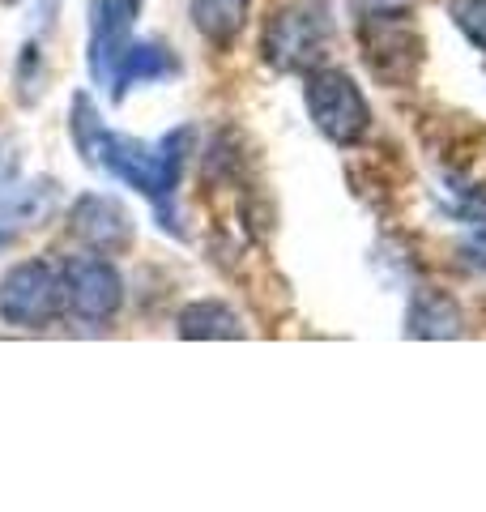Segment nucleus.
Listing matches in <instances>:
<instances>
[{"mask_svg": "<svg viewBox=\"0 0 486 512\" xmlns=\"http://www.w3.org/2000/svg\"><path fill=\"white\" fill-rule=\"evenodd\" d=\"M461 256L474 269H486V231H478V235H469L465 244H461Z\"/></svg>", "mask_w": 486, "mask_h": 512, "instance_id": "14", "label": "nucleus"}, {"mask_svg": "<svg viewBox=\"0 0 486 512\" xmlns=\"http://www.w3.org/2000/svg\"><path fill=\"white\" fill-rule=\"evenodd\" d=\"M73 235L86 239L90 248L99 252H116L120 244L133 239V222H128V210L111 197H81L73 210Z\"/></svg>", "mask_w": 486, "mask_h": 512, "instance_id": "8", "label": "nucleus"}, {"mask_svg": "<svg viewBox=\"0 0 486 512\" xmlns=\"http://www.w3.org/2000/svg\"><path fill=\"white\" fill-rule=\"evenodd\" d=\"M329 43V26L316 9H278L265 26V60L282 73H307L320 64V52Z\"/></svg>", "mask_w": 486, "mask_h": 512, "instance_id": "5", "label": "nucleus"}, {"mask_svg": "<svg viewBox=\"0 0 486 512\" xmlns=\"http://www.w3.org/2000/svg\"><path fill=\"white\" fill-rule=\"evenodd\" d=\"M64 312V269L52 261H22L0 282V320L43 329Z\"/></svg>", "mask_w": 486, "mask_h": 512, "instance_id": "2", "label": "nucleus"}, {"mask_svg": "<svg viewBox=\"0 0 486 512\" xmlns=\"http://www.w3.org/2000/svg\"><path fill=\"white\" fill-rule=\"evenodd\" d=\"M307 111L320 133L337 146H359L371 120L359 86L337 69H307Z\"/></svg>", "mask_w": 486, "mask_h": 512, "instance_id": "3", "label": "nucleus"}, {"mask_svg": "<svg viewBox=\"0 0 486 512\" xmlns=\"http://www.w3.org/2000/svg\"><path fill=\"white\" fill-rule=\"evenodd\" d=\"M184 338H239V320L222 308V303H192L180 316Z\"/></svg>", "mask_w": 486, "mask_h": 512, "instance_id": "12", "label": "nucleus"}, {"mask_svg": "<svg viewBox=\"0 0 486 512\" xmlns=\"http://www.w3.org/2000/svg\"><path fill=\"white\" fill-rule=\"evenodd\" d=\"M137 9L141 0H90V73L107 90L120 56L128 52V30H133Z\"/></svg>", "mask_w": 486, "mask_h": 512, "instance_id": "7", "label": "nucleus"}, {"mask_svg": "<svg viewBox=\"0 0 486 512\" xmlns=\"http://www.w3.org/2000/svg\"><path fill=\"white\" fill-rule=\"evenodd\" d=\"M73 133H77L81 154H86L94 167H103L107 175H116V180H124L128 188L145 192V197L158 205L162 227L180 231L175 227L171 201H175V188H180L184 158H188V146H192L188 128H175V133H167L150 150V146H141V141H133V137L107 133V128L99 124V116H94V107L86 99H77L73 103Z\"/></svg>", "mask_w": 486, "mask_h": 512, "instance_id": "1", "label": "nucleus"}, {"mask_svg": "<svg viewBox=\"0 0 486 512\" xmlns=\"http://www.w3.org/2000/svg\"><path fill=\"white\" fill-rule=\"evenodd\" d=\"M120 299H124L120 274L103 256H73V261L64 265V308L77 320L107 325V320L120 312Z\"/></svg>", "mask_w": 486, "mask_h": 512, "instance_id": "6", "label": "nucleus"}, {"mask_svg": "<svg viewBox=\"0 0 486 512\" xmlns=\"http://www.w3.org/2000/svg\"><path fill=\"white\" fill-rule=\"evenodd\" d=\"M452 18H457L461 35L486 52V0H457V5H452Z\"/></svg>", "mask_w": 486, "mask_h": 512, "instance_id": "13", "label": "nucleus"}, {"mask_svg": "<svg viewBox=\"0 0 486 512\" xmlns=\"http://www.w3.org/2000/svg\"><path fill=\"white\" fill-rule=\"evenodd\" d=\"M410 333L414 338H457L461 308L440 291H418L414 308H410Z\"/></svg>", "mask_w": 486, "mask_h": 512, "instance_id": "11", "label": "nucleus"}, {"mask_svg": "<svg viewBox=\"0 0 486 512\" xmlns=\"http://www.w3.org/2000/svg\"><path fill=\"white\" fill-rule=\"evenodd\" d=\"M405 5H410V0H354V9H363V13H393Z\"/></svg>", "mask_w": 486, "mask_h": 512, "instance_id": "15", "label": "nucleus"}, {"mask_svg": "<svg viewBox=\"0 0 486 512\" xmlns=\"http://www.w3.org/2000/svg\"><path fill=\"white\" fill-rule=\"evenodd\" d=\"M248 5L252 0H192V22L214 47H226L248 26Z\"/></svg>", "mask_w": 486, "mask_h": 512, "instance_id": "9", "label": "nucleus"}, {"mask_svg": "<svg viewBox=\"0 0 486 512\" xmlns=\"http://www.w3.org/2000/svg\"><path fill=\"white\" fill-rule=\"evenodd\" d=\"M359 39H363V56L371 64V73L380 82H410L418 73V60H423V39L418 30L405 22V13H363V26H359Z\"/></svg>", "mask_w": 486, "mask_h": 512, "instance_id": "4", "label": "nucleus"}, {"mask_svg": "<svg viewBox=\"0 0 486 512\" xmlns=\"http://www.w3.org/2000/svg\"><path fill=\"white\" fill-rule=\"evenodd\" d=\"M175 73V60L162 52V47H150V43H141V47H128V52L120 56L116 64V77H111V99H124L128 86L133 82H158V77H171Z\"/></svg>", "mask_w": 486, "mask_h": 512, "instance_id": "10", "label": "nucleus"}]
</instances>
